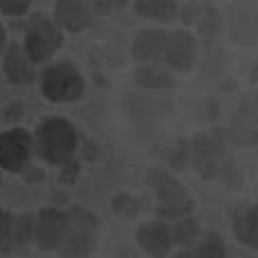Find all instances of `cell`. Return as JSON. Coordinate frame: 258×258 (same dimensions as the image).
<instances>
[{
    "mask_svg": "<svg viewBox=\"0 0 258 258\" xmlns=\"http://www.w3.org/2000/svg\"><path fill=\"white\" fill-rule=\"evenodd\" d=\"M21 113H23V107L21 104H9L7 109H5V118H7V120H18V118H21Z\"/></svg>",
    "mask_w": 258,
    "mask_h": 258,
    "instance_id": "obj_31",
    "label": "cell"
},
{
    "mask_svg": "<svg viewBox=\"0 0 258 258\" xmlns=\"http://www.w3.org/2000/svg\"><path fill=\"white\" fill-rule=\"evenodd\" d=\"M3 73L9 84H32L36 80V63L30 59L23 45H12L3 57Z\"/></svg>",
    "mask_w": 258,
    "mask_h": 258,
    "instance_id": "obj_13",
    "label": "cell"
},
{
    "mask_svg": "<svg viewBox=\"0 0 258 258\" xmlns=\"http://www.w3.org/2000/svg\"><path fill=\"white\" fill-rule=\"evenodd\" d=\"M224 147L218 136L200 134L190 141V165L204 179H213L220 174V168L224 163Z\"/></svg>",
    "mask_w": 258,
    "mask_h": 258,
    "instance_id": "obj_7",
    "label": "cell"
},
{
    "mask_svg": "<svg viewBox=\"0 0 258 258\" xmlns=\"http://www.w3.org/2000/svg\"><path fill=\"white\" fill-rule=\"evenodd\" d=\"M32 0H0V12L5 16H23L30 9Z\"/></svg>",
    "mask_w": 258,
    "mask_h": 258,
    "instance_id": "obj_28",
    "label": "cell"
},
{
    "mask_svg": "<svg viewBox=\"0 0 258 258\" xmlns=\"http://www.w3.org/2000/svg\"><path fill=\"white\" fill-rule=\"evenodd\" d=\"M190 163V141L177 138L168 150V165L172 170H186Z\"/></svg>",
    "mask_w": 258,
    "mask_h": 258,
    "instance_id": "obj_20",
    "label": "cell"
},
{
    "mask_svg": "<svg viewBox=\"0 0 258 258\" xmlns=\"http://www.w3.org/2000/svg\"><path fill=\"white\" fill-rule=\"evenodd\" d=\"M12 233H14V215L0 209V254L12 251Z\"/></svg>",
    "mask_w": 258,
    "mask_h": 258,
    "instance_id": "obj_25",
    "label": "cell"
},
{
    "mask_svg": "<svg viewBox=\"0 0 258 258\" xmlns=\"http://www.w3.org/2000/svg\"><path fill=\"white\" fill-rule=\"evenodd\" d=\"M93 16L91 0H54V21L66 32H84Z\"/></svg>",
    "mask_w": 258,
    "mask_h": 258,
    "instance_id": "obj_10",
    "label": "cell"
},
{
    "mask_svg": "<svg viewBox=\"0 0 258 258\" xmlns=\"http://www.w3.org/2000/svg\"><path fill=\"white\" fill-rule=\"evenodd\" d=\"M170 227H172L174 245H192L195 240H200V224L192 215L174 220V222H170Z\"/></svg>",
    "mask_w": 258,
    "mask_h": 258,
    "instance_id": "obj_19",
    "label": "cell"
},
{
    "mask_svg": "<svg viewBox=\"0 0 258 258\" xmlns=\"http://www.w3.org/2000/svg\"><path fill=\"white\" fill-rule=\"evenodd\" d=\"M0 183H3V172H0Z\"/></svg>",
    "mask_w": 258,
    "mask_h": 258,
    "instance_id": "obj_34",
    "label": "cell"
},
{
    "mask_svg": "<svg viewBox=\"0 0 258 258\" xmlns=\"http://www.w3.org/2000/svg\"><path fill=\"white\" fill-rule=\"evenodd\" d=\"M134 9L143 18L170 23L179 16V0H134Z\"/></svg>",
    "mask_w": 258,
    "mask_h": 258,
    "instance_id": "obj_17",
    "label": "cell"
},
{
    "mask_svg": "<svg viewBox=\"0 0 258 258\" xmlns=\"http://www.w3.org/2000/svg\"><path fill=\"white\" fill-rule=\"evenodd\" d=\"M254 107L258 109V95H256V100H254Z\"/></svg>",
    "mask_w": 258,
    "mask_h": 258,
    "instance_id": "obj_33",
    "label": "cell"
},
{
    "mask_svg": "<svg viewBox=\"0 0 258 258\" xmlns=\"http://www.w3.org/2000/svg\"><path fill=\"white\" fill-rule=\"evenodd\" d=\"M77 172H80V168H77L75 161H66V163H61V170H59V179H61L63 183H71L73 179L77 177Z\"/></svg>",
    "mask_w": 258,
    "mask_h": 258,
    "instance_id": "obj_30",
    "label": "cell"
},
{
    "mask_svg": "<svg viewBox=\"0 0 258 258\" xmlns=\"http://www.w3.org/2000/svg\"><path fill=\"white\" fill-rule=\"evenodd\" d=\"M63 45V30L57 21L48 16H34L25 27V52L34 63H43L52 59Z\"/></svg>",
    "mask_w": 258,
    "mask_h": 258,
    "instance_id": "obj_4",
    "label": "cell"
},
{
    "mask_svg": "<svg viewBox=\"0 0 258 258\" xmlns=\"http://www.w3.org/2000/svg\"><path fill=\"white\" fill-rule=\"evenodd\" d=\"M192 256H206V258H222L227 256V247L222 245L218 236H206L192 247Z\"/></svg>",
    "mask_w": 258,
    "mask_h": 258,
    "instance_id": "obj_24",
    "label": "cell"
},
{
    "mask_svg": "<svg viewBox=\"0 0 258 258\" xmlns=\"http://www.w3.org/2000/svg\"><path fill=\"white\" fill-rule=\"evenodd\" d=\"M202 12H204V5H200V3H188V5H183V9L179 7V16H181L183 23H188V25L200 21Z\"/></svg>",
    "mask_w": 258,
    "mask_h": 258,
    "instance_id": "obj_29",
    "label": "cell"
},
{
    "mask_svg": "<svg viewBox=\"0 0 258 258\" xmlns=\"http://www.w3.org/2000/svg\"><path fill=\"white\" fill-rule=\"evenodd\" d=\"M220 23H222L220 14L215 12L213 7H204L202 18L197 21V25H200V34L206 43H211V41L215 39V34H218V30H220Z\"/></svg>",
    "mask_w": 258,
    "mask_h": 258,
    "instance_id": "obj_23",
    "label": "cell"
},
{
    "mask_svg": "<svg viewBox=\"0 0 258 258\" xmlns=\"http://www.w3.org/2000/svg\"><path fill=\"white\" fill-rule=\"evenodd\" d=\"M5 41H7V34H5V27L0 25V52L5 50Z\"/></svg>",
    "mask_w": 258,
    "mask_h": 258,
    "instance_id": "obj_32",
    "label": "cell"
},
{
    "mask_svg": "<svg viewBox=\"0 0 258 258\" xmlns=\"http://www.w3.org/2000/svg\"><path fill=\"white\" fill-rule=\"evenodd\" d=\"M218 179H222V183H224L227 188H231V190H238V188H240V183H242L240 170H238V165L233 163L231 159H224L222 168H220Z\"/></svg>",
    "mask_w": 258,
    "mask_h": 258,
    "instance_id": "obj_26",
    "label": "cell"
},
{
    "mask_svg": "<svg viewBox=\"0 0 258 258\" xmlns=\"http://www.w3.org/2000/svg\"><path fill=\"white\" fill-rule=\"evenodd\" d=\"M32 240H34V215H18V218H14L12 251L25 249Z\"/></svg>",
    "mask_w": 258,
    "mask_h": 258,
    "instance_id": "obj_18",
    "label": "cell"
},
{
    "mask_svg": "<svg viewBox=\"0 0 258 258\" xmlns=\"http://www.w3.org/2000/svg\"><path fill=\"white\" fill-rule=\"evenodd\" d=\"M95 16H109L127 5V0H91Z\"/></svg>",
    "mask_w": 258,
    "mask_h": 258,
    "instance_id": "obj_27",
    "label": "cell"
},
{
    "mask_svg": "<svg viewBox=\"0 0 258 258\" xmlns=\"http://www.w3.org/2000/svg\"><path fill=\"white\" fill-rule=\"evenodd\" d=\"M165 43H168V32L159 27H147L141 30L132 41V57L138 63L163 61Z\"/></svg>",
    "mask_w": 258,
    "mask_h": 258,
    "instance_id": "obj_11",
    "label": "cell"
},
{
    "mask_svg": "<svg viewBox=\"0 0 258 258\" xmlns=\"http://www.w3.org/2000/svg\"><path fill=\"white\" fill-rule=\"evenodd\" d=\"M195 59H197L195 36L186 30L168 32V43H165V54H163L165 66L174 73H188L195 66Z\"/></svg>",
    "mask_w": 258,
    "mask_h": 258,
    "instance_id": "obj_8",
    "label": "cell"
},
{
    "mask_svg": "<svg viewBox=\"0 0 258 258\" xmlns=\"http://www.w3.org/2000/svg\"><path fill=\"white\" fill-rule=\"evenodd\" d=\"M111 211L120 218H136L141 213V200L129 192H118L111 197Z\"/></svg>",
    "mask_w": 258,
    "mask_h": 258,
    "instance_id": "obj_21",
    "label": "cell"
},
{
    "mask_svg": "<svg viewBox=\"0 0 258 258\" xmlns=\"http://www.w3.org/2000/svg\"><path fill=\"white\" fill-rule=\"evenodd\" d=\"M233 236L242 247L258 251V206H249L236 215Z\"/></svg>",
    "mask_w": 258,
    "mask_h": 258,
    "instance_id": "obj_16",
    "label": "cell"
},
{
    "mask_svg": "<svg viewBox=\"0 0 258 258\" xmlns=\"http://www.w3.org/2000/svg\"><path fill=\"white\" fill-rule=\"evenodd\" d=\"M134 84L145 91H165L174 86V77L170 68H163L159 61H150V63H141L136 68Z\"/></svg>",
    "mask_w": 258,
    "mask_h": 258,
    "instance_id": "obj_14",
    "label": "cell"
},
{
    "mask_svg": "<svg viewBox=\"0 0 258 258\" xmlns=\"http://www.w3.org/2000/svg\"><path fill=\"white\" fill-rule=\"evenodd\" d=\"M68 231L66 211L41 209L34 215V242L41 251H57Z\"/></svg>",
    "mask_w": 258,
    "mask_h": 258,
    "instance_id": "obj_6",
    "label": "cell"
},
{
    "mask_svg": "<svg viewBox=\"0 0 258 258\" xmlns=\"http://www.w3.org/2000/svg\"><path fill=\"white\" fill-rule=\"evenodd\" d=\"M34 152V138L21 127L0 134V168L7 172H23L30 165Z\"/></svg>",
    "mask_w": 258,
    "mask_h": 258,
    "instance_id": "obj_5",
    "label": "cell"
},
{
    "mask_svg": "<svg viewBox=\"0 0 258 258\" xmlns=\"http://www.w3.org/2000/svg\"><path fill=\"white\" fill-rule=\"evenodd\" d=\"M34 152L43 161L54 165H61L75 156L77 147H80V134L77 127L66 118H45L36 125L34 134Z\"/></svg>",
    "mask_w": 258,
    "mask_h": 258,
    "instance_id": "obj_1",
    "label": "cell"
},
{
    "mask_svg": "<svg viewBox=\"0 0 258 258\" xmlns=\"http://www.w3.org/2000/svg\"><path fill=\"white\" fill-rule=\"evenodd\" d=\"M231 39L240 45H251L258 41V9L240 7L231 16Z\"/></svg>",
    "mask_w": 258,
    "mask_h": 258,
    "instance_id": "obj_15",
    "label": "cell"
},
{
    "mask_svg": "<svg viewBox=\"0 0 258 258\" xmlns=\"http://www.w3.org/2000/svg\"><path fill=\"white\" fill-rule=\"evenodd\" d=\"M84 77H82L80 68H75L73 63L61 61L54 66L45 68L41 75V93L48 102L54 104H66L75 102L84 95Z\"/></svg>",
    "mask_w": 258,
    "mask_h": 258,
    "instance_id": "obj_2",
    "label": "cell"
},
{
    "mask_svg": "<svg viewBox=\"0 0 258 258\" xmlns=\"http://www.w3.org/2000/svg\"><path fill=\"white\" fill-rule=\"evenodd\" d=\"M147 183H150L154 197L159 200V204H179V202L190 200L186 186L177 177H172L165 168H150Z\"/></svg>",
    "mask_w": 258,
    "mask_h": 258,
    "instance_id": "obj_12",
    "label": "cell"
},
{
    "mask_svg": "<svg viewBox=\"0 0 258 258\" xmlns=\"http://www.w3.org/2000/svg\"><path fill=\"white\" fill-rule=\"evenodd\" d=\"M192 209H195V202L192 200L179 202V204H159L156 218L165 220V222H174V220H181V218H186V215H190Z\"/></svg>",
    "mask_w": 258,
    "mask_h": 258,
    "instance_id": "obj_22",
    "label": "cell"
},
{
    "mask_svg": "<svg viewBox=\"0 0 258 258\" xmlns=\"http://www.w3.org/2000/svg\"><path fill=\"white\" fill-rule=\"evenodd\" d=\"M136 242L147 256H168L174 247L172 240V227L165 220H156V222H147L138 227Z\"/></svg>",
    "mask_w": 258,
    "mask_h": 258,
    "instance_id": "obj_9",
    "label": "cell"
},
{
    "mask_svg": "<svg viewBox=\"0 0 258 258\" xmlns=\"http://www.w3.org/2000/svg\"><path fill=\"white\" fill-rule=\"evenodd\" d=\"M68 231L63 242L59 245L61 256H89L95 249V238H98V218L91 211L73 206L66 211Z\"/></svg>",
    "mask_w": 258,
    "mask_h": 258,
    "instance_id": "obj_3",
    "label": "cell"
}]
</instances>
